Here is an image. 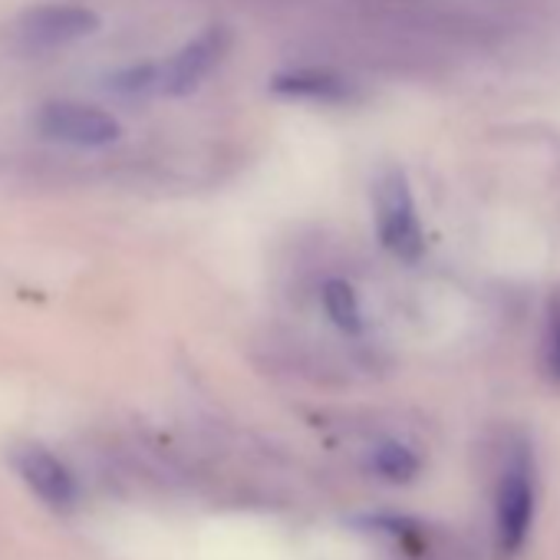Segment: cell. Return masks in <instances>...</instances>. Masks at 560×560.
<instances>
[{
    "label": "cell",
    "instance_id": "obj_5",
    "mask_svg": "<svg viewBox=\"0 0 560 560\" xmlns=\"http://www.w3.org/2000/svg\"><path fill=\"white\" fill-rule=\"evenodd\" d=\"M231 34L224 27H208L165 63H152V96H188L195 93L224 60Z\"/></svg>",
    "mask_w": 560,
    "mask_h": 560
},
{
    "label": "cell",
    "instance_id": "obj_6",
    "mask_svg": "<svg viewBox=\"0 0 560 560\" xmlns=\"http://www.w3.org/2000/svg\"><path fill=\"white\" fill-rule=\"evenodd\" d=\"M18 475L27 481V488L50 508H73L77 498H80V485L73 478V471L67 468V462L60 455H54L50 448L44 445H34V442H24L14 448L11 455Z\"/></svg>",
    "mask_w": 560,
    "mask_h": 560
},
{
    "label": "cell",
    "instance_id": "obj_8",
    "mask_svg": "<svg viewBox=\"0 0 560 560\" xmlns=\"http://www.w3.org/2000/svg\"><path fill=\"white\" fill-rule=\"evenodd\" d=\"M320 298H324V311L337 330H343L350 337H357L363 330V307H360V298L347 280H327Z\"/></svg>",
    "mask_w": 560,
    "mask_h": 560
},
{
    "label": "cell",
    "instance_id": "obj_10",
    "mask_svg": "<svg viewBox=\"0 0 560 560\" xmlns=\"http://www.w3.org/2000/svg\"><path fill=\"white\" fill-rule=\"evenodd\" d=\"M544 360H547V373L560 383V294H553V298H550V307H547Z\"/></svg>",
    "mask_w": 560,
    "mask_h": 560
},
{
    "label": "cell",
    "instance_id": "obj_2",
    "mask_svg": "<svg viewBox=\"0 0 560 560\" xmlns=\"http://www.w3.org/2000/svg\"><path fill=\"white\" fill-rule=\"evenodd\" d=\"M37 136L47 142L73 145V149H103L119 142L122 126L116 116H109L100 106L77 103V100H50L34 116Z\"/></svg>",
    "mask_w": 560,
    "mask_h": 560
},
{
    "label": "cell",
    "instance_id": "obj_7",
    "mask_svg": "<svg viewBox=\"0 0 560 560\" xmlns=\"http://www.w3.org/2000/svg\"><path fill=\"white\" fill-rule=\"evenodd\" d=\"M270 90L277 96L307 100V103H350L357 96V86L347 77H340L334 70H317V67L277 73L270 80Z\"/></svg>",
    "mask_w": 560,
    "mask_h": 560
},
{
    "label": "cell",
    "instance_id": "obj_9",
    "mask_svg": "<svg viewBox=\"0 0 560 560\" xmlns=\"http://www.w3.org/2000/svg\"><path fill=\"white\" fill-rule=\"evenodd\" d=\"M370 468L383 478V481H393V485H406L419 475L422 462L419 455L402 445V442H380L370 455Z\"/></svg>",
    "mask_w": 560,
    "mask_h": 560
},
{
    "label": "cell",
    "instance_id": "obj_3",
    "mask_svg": "<svg viewBox=\"0 0 560 560\" xmlns=\"http://www.w3.org/2000/svg\"><path fill=\"white\" fill-rule=\"evenodd\" d=\"M376 234L380 244L399 260H419L425 250V231L412 188L402 172H386L376 185Z\"/></svg>",
    "mask_w": 560,
    "mask_h": 560
},
{
    "label": "cell",
    "instance_id": "obj_4",
    "mask_svg": "<svg viewBox=\"0 0 560 560\" xmlns=\"http://www.w3.org/2000/svg\"><path fill=\"white\" fill-rule=\"evenodd\" d=\"M100 31L96 11L86 4H37L24 11L14 24V40L24 54H50L70 44H80Z\"/></svg>",
    "mask_w": 560,
    "mask_h": 560
},
{
    "label": "cell",
    "instance_id": "obj_1",
    "mask_svg": "<svg viewBox=\"0 0 560 560\" xmlns=\"http://www.w3.org/2000/svg\"><path fill=\"white\" fill-rule=\"evenodd\" d=\"M537 508V481H534V458L524 445L504 458L498 488H494V540L501 553H517L530 534Z\"/></svg>",
    "mask_w": 560,
    "mask_h": 560
}]
</instances>
